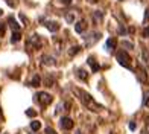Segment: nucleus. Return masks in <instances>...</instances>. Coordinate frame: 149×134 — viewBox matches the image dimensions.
<instances>
[{
  "mask_svg": "<svg viewBox=\"0 0 149 134\" xmlns=\"http://www.w3.org/2000/svg\"><path fill=\"white\" fill-rule=\"evenodd\" d=\"M41 63H43L44 66L53 67V66L56 64V59L53 58V57H50V55H43V57H41Z\"/></svg>",
  "mask_w": 149,
  "mask_h": 134,
  "instance_id": "7",
  "label": "nucleus"
},
{
  "mask_svg": "<svg viewBox=\"0 0 149 134\" xmlns=\"http://www.w3.org/2000/svg\"><path fill=\"white\" fill-rule=\"evenodd\" d=\"M87 63H88V66L91 67V72H93V73H96V72L99 70V64L94 61V58H93V57H90L88 59H87Z\"/></svg>",
  "mask_w": 149,
  "mask_h": 134,
  "instance_id": "12",
  "label": "nucleus"
},
{
  "mask_svg": "<svg viewBox=\"0 0 149 134\" xmlns=\"http://www.w3.org/2000/svg\"><path fill=\"white\" fill-rule=\"evenodd\" d=\"M72 91L78 96V99L81 100V102L87 107V110H91V111H94V113H99V111L104 110V107L100 105V104H97L96 100L91 98V95H88L87 91L81 90V89H76V87H72Z\"/></svg>",
  "mask_w": 149,
  "mask_h": 134,
  "instance_id": "1",
  "label": "nucleus"
},
{
  "mask_svg": "<svg viewBox=\"0 0 149 134\" xmlns=\"http://www.w3.org/2000/svg\"><path fill=\"white\" fill-rule=\"evenodd\" d=\"M8 2V5L11 6V8H14V6H17V0H6Z\"/></svg>",
  "mask_w": 149,
  "mask_h": 134,
  "instance_id": "26",
  "label": "nucleus"
},
{
  "mask_svg": "<svg viewBox=\"0 0 149 134\" xmlns=\"http://www.w3.org/2000/svg\"><path fill=\"white\" fill-rule=\"evenodd\" d=\"M100 32H91L88 37H85V43H87V46H91V44H94L96 41H99L100 40Z\"/></svg>",
  "mask_w": 149,
  "mask_h": 134,
  "instance_id": "5",
  "label": "nucleus"
},
{
  "mask_svg": "<svg viewBox=\"0 0 149 134\" xmlns=\"http://www.w3.org/2000/svg\"><path fill=\"white\" fill-rule=\"evenodd\" d=\"M79 52H81V46H73V47H70V50H69V55L73 57V55H76V53H79Z\"/></svg>",
  "mask_w": 149,
  "mask_h": 134,
  "instance_id": "19",
  "label": "nucleus"
},
{
  "mask_svg": "<svg viewBox=\"0 0 149 134\" xmlns=\"http://www.w3.org/2000/svg\"><path fill=\"white\" fill-rule=\"evenodd\" d=\"M46 28L49 29L50 32H58L59 31V24L56 22H47L46 23Z\"/></svg>",
  "mask_w": 149,
  "mask_h": 134,
  "instance_id": "11",
  "label": "nucleus"
},
{
  "mask_svg": "<svg viewBox=\"0 0 149 134\" xmlns=\"http://www.w3.org/2000/svg\"><path fill=\"white\" fill-rule=\"evenodd\" d=\"M53 82H55V79H53L50 75H47V76L44 78V85H46V87H52Z\"/></svg>",
  "mask_w": 149,
  "mask_h": 134,
  "instance_id": "18",
  "label": "nucleus"
},
{
  "mask_svg": "<svg viewBox=\"0 0 149 134\" xmlns=\"http://www.w3.org/2000/svg\"><path fill=\"white\" fill-rule=\"evenodd\" d=\"M76 134H82V133H81V131H76Z\"/></svg>",
  "mask_w": 149,
  "mask_h": 134,
  "instance_id": "35",
  "label": "nucleus"
},
{
  "mask_svg": "<svg viewBox=\"0 0 149 134\" xmlns=\"http://www.w3.org/2000/svg\"><path fill=\"white\" fill-rule=\"evenodd\" d=\"M20 40H22V32H20V31H12L11 43H18Z\"/></svg>",
  "mask_w": 149,
  "mask_h": 134,
  "instance_id": "14",
  "label": "nucleus"
},
{
  "mask_svg": "<svg viewBox=\"0 0 149 134\" xmlns=\"http://www.w3.org/2000/svg\"><path fill=\"white\" fill-rule=\"evenodd\" d=\"M85 29H87V23L84 22V20H81V22L74 23V31H76L78 34H82Z\"/></svg>",
  "mask_w": 149,
  "mask_h": 134,
  "instance_id": "9",
  "label": "nucleus"
},
{
  "mask_svg": "<svg viewBox=\"0 0 149 134\" xmlns=\"http://www.w3.org/2000/svg\"><path fill=\"white\" fill-rule=\"evenodd\" d=\"M148 120H149V119H148Z\"/></svg>",
  "mask_w": 149,
  "mask_h": 134,
  "instance_id": "36",
  "label": "nucleus"
},
{
  "mask_svg": "<svg viewBox=\"0 0 149 134\" xmlns=\"http://www.w3.org/2000/svg\"><path fill=\"white\" fill-rule=\"evenodd\" d=\"M143 105H145V107H149V96H146V98H145V100H143Z\"/></svg>",
  "mask_w": 149,
  "mask_h": 134,
  "instance_id": "30",
  "label": "nucleus"
},
{
  "mask_svg": "<svg viewBox=\"0 0 149 134\" xmlns=\"http://www.w3.org/2000/svg\"><path fill=\"white\" fill-rule=\"evenodd\" d=\"M31 128L33 131H38L40 128H41V122H38V120H33V122H31Z\"/></svg>",
  "mask_w": 149,
  "mask_h": 134,
  "instance_id": "20",
  "label": "nucleus"
},
{
  "mask_svg": "<svg viewBox=\"0 0 149 134\" xmlns=\"http://www.w3.org/2000/svg\"><path fill=\"white\" fill-rule=\"evenodd\" d=\"M74 17H76V12H74V11H69L65 14V20L69 23H74Z\"/></svg>",
  "mask_w": 149,
  "mask_h": 134,
  "instance_id": "16",
  "label": "nucleus"
},
{
  "mask_svg": "<svg viewBox=\"0 0 149 134\" xmlns=\"http://www.w3.org/2000/svg\"><path fill=\"white\" fill-rule=\"evenodd\" d=\"M143 37H145V38H149V26L143 29Z\"/></svg>",
  "mask_w": 149,
  "mask_h": 134,
  "instance_id": "28",
  "label": "nucleus"
},
{
  "mask_svg": "<svg viewBox=\"0 0 149 134\" xmlns=\"http://www.w3.org/2000/svg\"><path fill=\"white\" fill-rule=\"evenodd\" d=\"M122 46H123V47H126V49H132V44H131L130 41H122Z\"/></svg>",
  "mask_w": 149,
  "mask_h": 134,
  "instance_id": "25",
  "label": "nucleus"
},
{
  "mask_svg": "<svg viewBox=\"0 0 149 134\" xmlns=\"http://www.w3.org/2000/svg\"><path fill=\"white\" fill-rule=\"evenodd\" d=\"M41 44H43V41H41V38H40V35H37V34H35V35H32V37L28 40V46H29V47L38 49Z\"/></svg>",
  "mask_w": 149,
  "mask_h": 134,
  "instance_id": "4",
  "label": "nucleus"
},
{
  "mask_svg": "<svg viewBox=\"0 0 149 134\" xmlns=\"http://www.w3.org/2000/svg\"><path fill=\"white\" fill-rule=\"evenodd\" d=\"M26 116H29V117H35V116H37V111L33 110V108H28V110H26Z\"/></svg>",
  "mask_w": 149,
  "mask_h": 134,
  "instance_id": "22",
  "label": "nucleus"
},
{
  "mask_svg": "<svg viewBox=\"0 0 149 134\" xmlns=\"http://www.w3.org/2000/svg\"><path fill=\"white\" fill-rule=\"evenodd\" d=\"M135 75H137V78H139V81L140 82H148V75H146V72L141 69V67H137V73H135Z\"/></svg>",
  "mask_w": 149,
  "mask_h": 134,
  "instance_id": "8",
  "label": "nucleus"
},
{
  "mask_svg": "<svg viewBox=\"0 0 149 134\" xmlns=\"http://www.w3.org/2000/svg\"><path fill=\"white\" fill-rule=\"evenodd\" d=\"M102 18H104V14H102L100 11H96V12H94V20H96V22H97V20L100 22Z\"/></svg>",
  "mask_w": 149,
  "mask_h": 134,
  "instance_id": "23",
  "label": "nucleus"
},
{
  "mask_svg": "<svg viewBox=\"0 0 149 134\" xmlns=\"http://www.w3.org/2000/svg\"><path fill=\"white\" fill-rule=\"evenodd\" d=\"M2 14H3V11H2V9H0V15H2Z\"/></svg>",
  "mask_w": 149,
  "mask_h": 134,
  "instance_id": "34",
  "label": "nucleus"
},
{
  "mask_svg": "<svg viewBox=\"0 0 149 134\" xmlns=\"http://www.w3.org/2000/svg\"><path fill=\"white\" fill-rule=\"evenodd\" d=\"M35 98H37V100H38V102L41 104L43 107L50 105V104H52V100H53V98L49 95V93H46V91H38Z\"/></svg>",
  "mask_w": 149,
  "mask_h": 134,
  "instance_id": "3",
  "label": "nucleus"
},
{
  "mask_svg": "<svg viewBox=\"0 0 149 134\" xmlns=\"http://www.w3.org/2000/svg\"><path fill=\"white\" fill-rule=\"evenodd\" d=\"M61 3H63V5H70L72 0H61Z\"/></svg>",
  "mask_w": 149,
  "mask_h": 134,
  "instance_id": "32",
  "label": "nucleus"
},
{
  "mask_svg": "<svg viewBox=\"0 0 149 134\" xmlns=\"http://www.w3.org/2000/svg\"><path fill=\"white\" fill-rule=\"evenodd\" d=\"M135 128H137V124H135L134 120H131V122H130V130H131V131H134Z\"/></svg>",
  "mask_w": 149,
  "mask_h": 134,
  "instance_id": "27",
  "label": "nucleus"
},
{
  "mask_svg": "<svg viewBox=\"0 0 149 134\" xmlns=\"http://www.w3.org/2000/svg\"><path fill=\"white\" fill-rule=\"evenodd\" d=\"M148 20H149V9L145 11V22H148Z\"/></svg>",
  "mask_w": 149,
  "mask_h": 134,
  "instance_id": "31",
  "label": "nucleus"
},
{
  "mask_svg": "<svg viewBox=\"0 0 149 134\" xmlns=\"http://www.w3.org/2000/svg\"><path fill=\"white\" fill-rule=\"evenodd\" d=\"M46 134H56V133L53 131V130L50 128V126H47V128H46Z\"/></svg>",
  "mask_w": 149,
  "mask_h": 134,
  "instance_id": "29",
  "label": "nucleus"
},
{
  "mask_svg": "<svg viewBox=\"0 0 149 134\" xmlns=\"http://www.w3.org/2000/svg\"><path fill=\"white\" fill-rule=\"evenodd\" d=\"M88 2H90V3H96V2H97V0H88Z\"/></svg>",
  "mask_w": 149,
  "mask_h": 134,
  "instance_id": "33",
  "label": "nucleus"
},
{
  "mask_svg": "<svg viewBox=\"0 0 149 134\" xmlns=\"http://www.w3.org/2000/svg\"><path fill=\"white\" fill-rule=\"evenodd\" d=\"M141 53H143V61L146 64H149V53H148V50L143 47V49H141Z\"/></svg>",
  "mask_w": 149,
  "mask_h": 134,
  "instance_id": "21",
  "label": "nucleus"
},
{
  "mask_svg": "<svg viewBox=\"0 0 149 134\" xmlns=\"http://www.w3.org/2000/svg\"><path fill=\"white\" fill-rule=\"evenodd\" d=\"M116 44H117L116 38H108V41H107V50L108 52H113L114 49H116Z\"/></svg>",
  "mask_w": 149,
  "mask_h": 134,
  "instance_id": "13",
  "label": "nucleus"
},
{
  "mask_svg": "<svg viewBox=\"0 0 149 134\" xmlns=\"http://www.w3.org/2000/svg\"><path fill=\"white\" fill-rule=\"evenodd\" d=\"M59 125H61V128H63V130H72L74 126V122L70 117H63L59 120Z\"/></svg>",
  "mask_w": 149,
  "mask_h": 134,
  "instance_id": "6",
  "label": "nucleus"
},
{
  "mask_svg": "<svg viewBox=\"0 0 149 134\" xmlns=\"http://www.w3.org/2000/svg\"><path fill=\"white\" fill-rule=\"evenodd\" d=\"M116 58H117V61H119L120 66L126 67V69H131V57L128 55L126 50H123V49L119 50V52L116 53Z\"/></svg>",
  "mask_w": 149,
  "mask_h": 134,
  "instance_id": "2",
  "label": "nucleus"
},
{
  "mask_svg": "<svg viewBox=\"0 0 149 134\" xmlns=\"http://www.w3.org/2000/svg\"><path fill=\"white\" fill-rule=\"evenodd\" d=\"M5 31H6V24L5 23H0V37L5 35Z\"/></svg>",
  "mask_w": 149,
  "mask_h": 134,
  "instance_id": "24",
  "label": "nucleus"
},
{
  "mask_svg": "<svg viewBox=\"0 0 149 134\" xmlns=\"http://www.w3.org/2000/svg\"><path fill=\"white\" fill-rule=\"evenodd\" d=\"M8 23H9V26L12 28V31H20V24L17 23V20L12 17V15L8 17Z\"/></svg>",
  "mask_w": 149,
  "mask_h": 134,
  "instance_id": "10",
  "label": "nucleus"
},
{
  "mask_svg": "<svg viewBox=\"0 0 149 134\" xmlns=\"http://www.w3.org/2000/svg\"><path fill=\"white\" fill-rule=\"evenodd\" d=\"M76 76L81 79V81H87V79H88V75H87V72L82 70V69H78V70H76Z\"/></svg>",
  "mask_w": 149,
  "mask_h": 134,
  "instance_id": "15",
  "label": "nucleus"
},
{
  "mask_svg": "<svg viewBox=\"0 0 149 134\" xmlns=\"http://www.w3.org/2000/svg\"><path fill=\"white\" fill-rule=\"evenodd\" d=\"M40 84H41V78H40V75H35L32 78V81H31V85L32 87H38Z\"/></svg>",
  "mask_w": 149,
  "mask_h": 134,
  "instance_id": "17",
  "label": "nucleus"
}]
</instances>
